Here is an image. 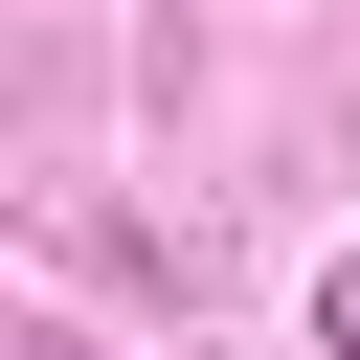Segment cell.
Masks as SVG:
<instances>
[{
	"label": "cell",
	"mask_w": 360,
	"mask_h": 360,
	"mask_svg": "<svg viewBox=\"0 0 360 360\" xmlns=\"http://www.w3.org/2000/svg\"><path fill=\"white\" fill-rule=\"evenodd\" d=\"M315 338H338V360H360V270H338V292H315Z\"/></svg>",
	"instance_id": "1"
}]
</instances>
